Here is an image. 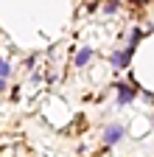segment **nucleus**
I'll list each match as a JSON object with an SVG mask.
<instances>
[{"instance_id": "nucleus-4", "label": "nucleus", "mask_w": 154, "mask_h": 157, "mask_svg": "<svg viewBox=\"0 0 154 157\" xmlns=\"http://www.w3.org/2000/svg\"><path fill=\"white\" fill-rule=\"evenodd\" d=\"M92 62V48H79L76 53V67H87Z\"/></svg>"}, {"instance_id": "nucleus-2", "label": "nucleus", "mask_w": 154, "mask_h": 157, "mask_svg": "<svg viewBox=\"0 0 154 157\" xmlns=\"http://www.w3.org/2000/svg\"><path fill=\"white\" fill-rule=\"evenodd\" d=\"M132 53H134V48H129V45H126V51H115V53H112V67H115V70H123V67L129 65Z\"/></svg>"}, {"instance_id": "nucleus-1", "label": "nucleus", "mask_w": 154, "mask_h": 157, "mask_svg": "<svg viewBox=\"0 0 154 157\" xmlns=\"http://www.w3.org/2000/svg\"><path fill=\"white\" fill-rule=\"evenodd\" d=\"M121 137H126V126H123V124H109V126L104 129V135H101V140H104L107 146H115Z\"/></svg>"}, {"instance_id": "nucleus-6", "label": "nucleus", "mask_w": 154, "mask_h": 157, "mask_svg": "<svg viewBox=\"0 0 154 157\" xmlns=\"http://www.w3.org/2000/svg\"><path fill=\"white\" fill-rule=\"evenodd\" d=\"M104 11H107V14H115V11H118V3H115V0H109V3L104 6Z\"/></svg>"}, {"instance_id": "nucleus-3", "label": "nucleus", "mask_w": 154, "mask_h": 157, "mask_svg": "<svg viewBox=\"0 0 154 157\" xmlns=\"http://www.w3.org/2000/svg\"><path fill=\"white\" fill-rule=\"evenodd\" d=\"M134 98H137L134 87H129V84H118V104H121V107H123V104H132Z\"/></svg>"}, {"instance_id": "nucleus-7", "label": "nucleus", "mask_w": 154, "mask_h": 157, "mask_svg": "<svg viewBox=\"0 0 154 157\" xmlns=\"http://www.w3.org/2000/svg\"><path fill=\"white\" fill-rule=\"evenodd\" d=\"M115 3H118V0H115Z\"/></svg>"}, {"instance_id": "nucleus-5", "label": "nucleus", "mask_w": 154, "mask_h": 157, "mask_svg": "<svg viewBox=\"0 0 154 157\" xmlns=\"http://www.w3.org/2000/svg\"><path fill=\"white\" fill-rule=\"evenodd\" d=\"M9 76H11V65H9V59H3L0 62V82H9Z\"/></svg>"}]
</instances>
